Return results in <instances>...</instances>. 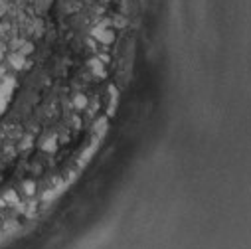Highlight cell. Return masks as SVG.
Returning <instances> with one entry per match:
<instances>
[{"mask_svg": "<svg viewBox=\"0 0 251 249\" xmlns=\"http://www.w3.org/2000/svg\"><path fill=\"white\" fill-rule=\"evenodd\" d=\"M12 32H36V30H12Z\"/></svg>", "mask_w": 251, "mask_h": 249, "instance_id": "obj_1", "label": "cell"}]
</instances>
